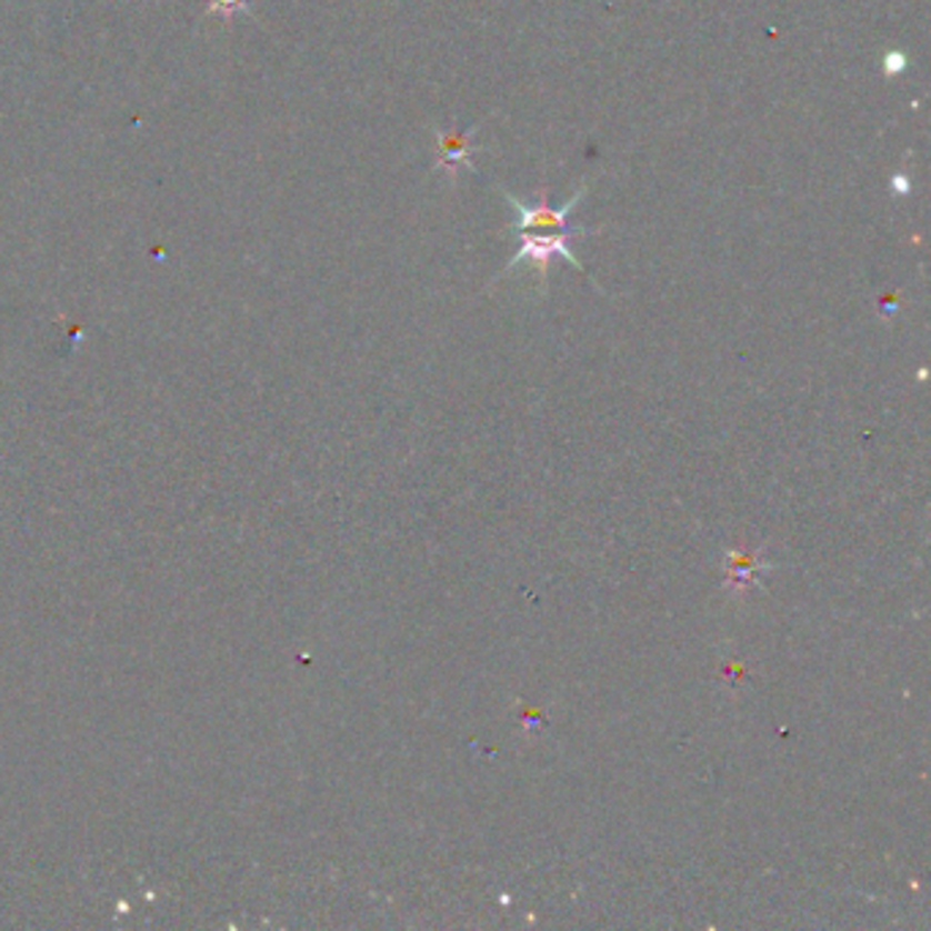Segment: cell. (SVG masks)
Segmentation results:
<instances>
[{
    "mask_svg": "<svg viewBox=\"0 0 931 931\" xmlns=\"http://www.w3.org/2000/svg\"><path fill=\"white\" fill-rule=\"evenodd\" d=\"M907 69V56L904 52H888L885 56V74L893 77V74H901V71Z\"/></svg>",
    "mask_w": 931,
    "mask_h": 931,
    "instance_id": "obj_5",
    "label": "cell"
},
{
    "mask_svg": "<svg viewBox=\"0 0 931 931\" xmlns=\"http://www.w3.org/2000/svg\"><path fill=\"white\" fill-rule=\"evenodd\" d=\"M249 9V0H208V11L211 14L224 17V20H232L236 14Z\"/></svg>",
    "mask_w": 931,
    "mask_h": 931,
    "instance_id": "obj_4",
    "label": "cell"
},
{
    "mask_svg": "<svg viewBox=\"0 0 931 931\" xmlns=\"http://www.w3.org/2000/svg\"><path fill=\"white\" fill-rule=\"evenodd\" d=\"M434 134H438V161H434V170H446L451 178L457 176L459 164L475 170L473 159H470V151H473V137L470 134H473V129L464 131V134L434 129Z\"/></svg>",
    "mask_w": 931,
    "mask_h": 931,
    "instance_id": "obj_3",
    "label": "cell"
},
{
    "mask_svg": "<svg viewBox=\"0 0 931 931\" xmlns=\"http://www.w3.org/2000/svg\"><path fill=\"white\" fill-rule=\"evenodd\" d=\"M891 183L899 194H910V181H907V176H897Z\"/></svg>",
    "mask_w": 931,
    "mask_h": 931,
    "instance_id": "obj_6",
    "label": "cell"
},
{
    "mask_svg": "<svg viewBox=\"0 0 931 931\" xmlns=\"http://www.w3.org/2000/svg\"><path fill=\"white\" fill-rule=\"evenodd\" d=\"M593 232H601L599 227L595 230H584V227H563V230L552 232V236H528V232H517L519 238V249L514 252V258L509 260V266H505V271L500 273V277H505L509 271H514L519 262L530 260L535 266V271H539V282H541V290H547V279H549V262L552 258H563L569 262L571 268H577V271H582V262H579L574 254H571L569 243L574 241V238H584V236H593ZM498 277V279H500Z\"/></svg>",
    "mask_w": 931,
    "mask_h": 931,
    "instance_id": "obj_1",
    "label": "cell"
},
{
    "mask_svg": "<svg viewBox=\"0 0 931 931\" xmlns=\"http://www.w3.org/2000/svg\"><path fill=\"white\" fill-rule=\"evenodd\" d=\"M503 194H505V200H509V206L514 208V213H517V222L509 227L511 232L544 230V227H552V230H563V227H569V217H571V211H574V208H577V202L582 200L584 187L577 189V194L571 197V200L565 202V206H558V208L549 206V202H547V189H544V192H541L539 202H535V206H528V202L517 200V197L509 194V192H503Z\"/></svg>",
    "mask_w": 931,
    "mask_h": 931,
    "instance_id": "obj_2",
    "label": "cell"
}]
</instances>
